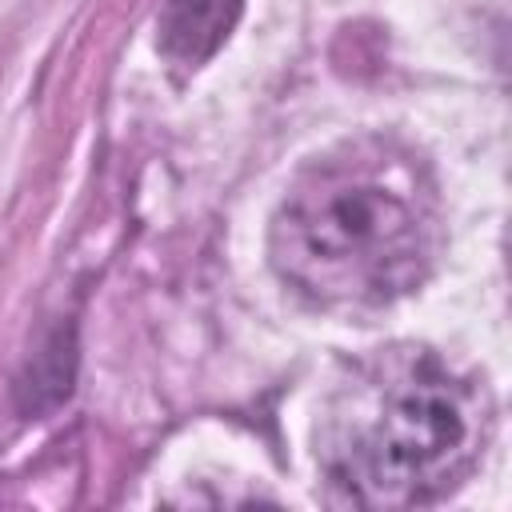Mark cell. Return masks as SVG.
<instances>
[{
    "label": "cell",
    "instance_id": "277c9868",
    "mask_svg": "<svg viewBox=\"0 0 512 512\" xmlns=\"http://www.w3.org/2000/svg\"><path fill=\"white\" fill-rule=\"evenodd\" d=\"M68 380H72V344L64 348V336H52V344L36 352V368H28L20 384V388H32L28 408H44V388H52V400L68 396Z\"/></svg>",
    "mask_w": 512,
    "mask_h": 512
},
{
    "label": "cell",
    "instance_id": "7a4b0ae2",
    "mask_svg": "<svg viewBox=\"0 0 512 512\" xmlns=\"http://www.w3.org/2000/svg\"><path fill=\"white\" fill-rule=\"evenodd\" d=\"M488 404L432 352L372 368L324 436L328 480L364 508H412L448 492L480 456Z\"/></svg>",
    "mask_w": 512,
    "mask_h": 512
},
{
    "label": "cell",
    "instance_id": "3957f363",
    "mask_svg": "<svg viewBox=\"0 0 512 512\" xmlns=\"http://www.w3.org/2000/svg\"><path fill=\"white\" fill-rule=\"evenodd\" d=\"M240 8L244 0H164L160 56L176 68H200L228 40Z\"/></svg>",
    "mask_w": 512,
    "mask_h": 512
},
{
    "label": "cell",
    "instance_id": "6da1fadb",
    "mask_svg": "<svg viewBox=\"0 0 512 512\" xmlns=\"http://www.w3.org/2000/svg\"><path fill=\"white\" fill-rule=\"evenodd\" d=\"M440 248L428 168L376 136L316 156L284 192L268 256L276 276L324 308H384L424 284Z\"/></svg>",
    "mask_w": 512,
    "mask_h": 512
}]
</instances>
